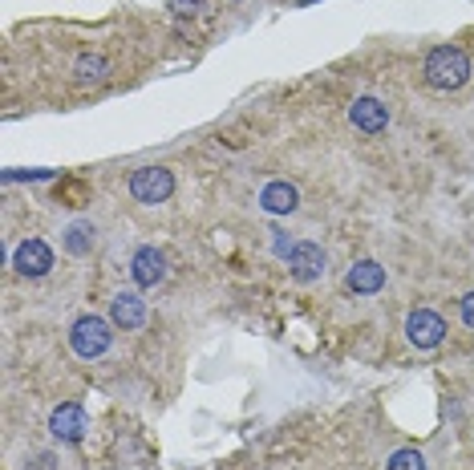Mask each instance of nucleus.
Here are the masks:
<instances>
[{"instance_id": "obj_14", "label": "nucleus", "mask_w": 474, "mask_h": 470, "mask_svg": "<svg viewBox=\"0 0 474 470\" xmlns=\"http://www.w3.org/2000/svg\"><path fill=\"white\" fill-rule=\"evenodd\" d=\"M385 470H426V458H422L418 450H398L385 462Z\"/></svg>"}, {"instance_id": "obj_17", "label": "nucleus", "mask_w": 474, "mask_h": 470, "mask_svg": "<svg viewBox=\"0 0 474 470\" xmlns=\"http://www.w3.org/2000/svg\"><path fill=\"white\" fill-rule=\"evenodd\" d=\"M179 4H182L187 12H191V9H199V0H179Z\"/></svg>"}, {"instance_id": "obj_2", "label": "nucleus", "mask_w": 474, "mask_h": 470, "mask_svg": "<svg viewBox=\"0 0 474 470\" xmlns=\"http://www.w3.org/2000/svg\"><path fill=\"white\" fill-rule=\"evenodd\" d=\"M109 324H114V321H101V316H93V313L90 316H77V321H73V329H69L73 353H77V357H85V361L101 357V353L109 349V341H114Z\"/></svg>"}, {"instance_id": "obj_5", "label": "nucleus", "mask_w": 474, "mask_h": 470, "mask_svg": "<svg viewBox=\"0 0 474 470\" xmlns=\"http://www.w3.org/2000/svg\"><path fill=\"white\" fill-rule=\"evenodd\" d=\"M406 337H410V345H418V349H438L442 337H446V321H442L434 308H418V313H410V321H406Z\"/></svg>"}, {"instance_id": "obj_11", "label": "nucleus", "mask_w": 474, "mask_h": 470, "mask_svg": "<svg viewBox=\"0 0 474 470\" xmlns=\"http://www.w3.org/2000/svg\"><path fill=\"white\" fill-rule=\"evenodd\" d=\"M345 284H349V292H357V296H374L385 288V267L377 264V259H361V264L349 267Z\"/></svg>"}, {"instance_id": "obj_7", "label": "nucleus", "mask_w": 474, "mask_h": 470, "mask_svg": "<svg viewBox=\"0 0 474 470\" xmlns=\"http://www.w3.org/2000/svg\"><path fill=\"white\" fill-rule=\"evenodd\" d=\"M12 267H17L20 276H49V267H53V251H49L45 240H25L17 243L12 251Z\"/></svg>"}, {"instance_id": "obj_4", "label": "nucleus", "mask_w": 474, "mask_h": 470, "mask_svg": "<svg viewBox=\"0 0 474 470\" xmlns=\"http://www.w3.org/2000/svg\"><path fill=\"white\" fill-rule=\"evenodd\" d=\"M288 267H292V280H301V284H312V280L325 276V251H320V243H292L288 248Z\"/></svg>"}, {"instance_id": "obj_13", "label": "nucleus", "mask_w": 474, "mask_h": 470, "mask_svg": "<svg viewBox=\"0 0 474 470\" xmlns=\"http://www.w3.org/2000/svg\"><path fill=\"white\" fill-rule=\"evenodd\" d=\"M61 243L69 256H90L93 251V223H73V227H65Z\"/></svg>"}, {"instance_id": "obj_10", "label": "nucleus", "mask_w": 474, "mask_h": 470, "mask_svg": "<svg viewBox=\"0 0 474 470\" xmlns=\"http://www.w3.org/2000/svg\"><path fill=\"white\" fill-rule=\"evenodd\" d=\"M109 321L118 324V329L134 332L146 324V300L138 292H118L114 300H109Z\"/></svg>"}, {"instance_id": "obj_6", "label": "nucleus", "mask_w": 474, "mask_h": 470, "mask_svg": "<svg viewBox=\"0 0 474 470\" xmlns=\"http://www.w3.org/2000/svg\"><path fill=\"white\" fill-rule=\"evenodd\" d=\"M49 430H53L57 442H82L85 430H90V418L77 402H61V406L49 414Z\"/></svg>"}, {"instance_id": "obj_16", "label": "nucleus", "mask_w": 474, "mask_h": 470, "mask_svg": "<svg viewBox=\"0 0 474 470\" xmlns=\"http://www.w3.org/2000/svg\"><path fill=\"white\" fill-rule=\"evenodd\" d=\"M462 321H466V329H474V292L462 296Z\"/></svg>"}, {"instance_id": "obj_15", "label": "nucleus", "mask_w": 474, "mask_h": 470, "mask_svg": "<svg viewBox=\"0 0 474 470\" xmlns=\"http://www.w3.org/2000/svg\"><path fill=\"white\" fill-rule=\"evenodd\" d=\"M106 74V61H101V57H77V77H101Z\"/></svg>"}, {"instance_id": "obj_3", "label": "nucleus", "mask_w": 474, "mask_h": 470, "mask_svg": "<svg viewBox=\"0 0 474 470\" xmlns=\"http://www.w3.org/2000/svg\"><path fill=\"white\" fill-rule=\"evenodd\" d=\"M130 195L146 207L166 203V199L174 195V175L166 171V166H138L134 175H130Z\"/></svg>"}, {"instance_id": "obj_1", "label": "nucleus", "mask_w": 474, "mask_h": 470, "mask_svg": "<svg viewBox=\"0 0 474 470\" xmlns=\"http://www.w3.org/2000/svg\"><path fill=\"white\" fill-rule=\"evenodd\" d=\"M426 82L434 90H462L470 82V57L458 45H438L426 53Z\"/></svg>"}, {"instance_id": "obj_9", "label": "nucleus", "mask_w": 474, "mask_h": 470, "mask_svg": "<svg viewBox=\"0 0 474 470\" xmlns=\"http://www.w3.org/2000/svg\"><path fill=\"white\" fill-rule=\"evenodd\" d=\"M349 122H353L361 134H382V130L390 126V110H385V102H377V98H357V102L349 106Z\"/></svg>"}, {"instance_id": "obj_8", "label": "nucleus", "mask_w": 474, "mask_h": 470, "mask_svg": "<svg viewBox=\"0 0 474 470\" xmlns=\"http://www.w3.org/2000/svg\"><path fill=\"white\" fill-rule=\"evenodd\" d=\"M130 276H134L138 288H155L166 280V256L158 248H138L134 259H130Z\"/></svg>"}, {"instance_id": "obj_12", "label": "nucleus", "mask_w": 474, "mask_h": 470, "mask_svg": "<svg viewBox=\"0 0 474 470\" xmlns=\"http://www.w3.org/2000/svg\"><path fill=\"white\" fill-rule=\"evenodd\" d=\"M296 203H301V195H296L292 183H284V179H276V183H268L264 191H260V207H264L268 215H288V211H296Z\"/></svg>"}]
</instances>
